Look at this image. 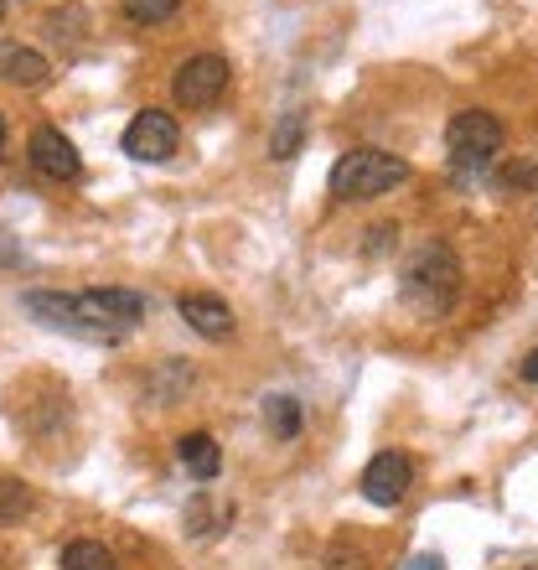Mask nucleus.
<instances>
[{"instance_id": "obj_11", "label": "nucleus", "mask_w": 538, "mask_h": 570, "mask_svg": "<svg viewBox=\"0 0 538 570\" xmlns=\"http://www.w3.org/2000/svg\"><path fill=\"white\" fill-rule=\"evenodd\" d=\"M21 306H27V312L37 316L42 327L83 337V327H78V312H73V296H62V291H27V296H21Z\"/></svg>"}, {"instance_id": "obj_13", "label": "nucleus", "mask_w": 538, "mask_h": 570, "mask_svg": "<svg viewBox=\"0 0 538 570\" xmlns=\"http://www.w3.org/2000/svg\"><path fill=\"white\" fill-rule=\"evenodd\" d=\"M300 146H306V109H285L280 125L269 130V156L275 161H296Z\"/></svg>"}, {"instance_id": "obj_9", "label": "nucleus", "mask_w": 538, "mask_h": 570, "mask_svg": "<svg viewBox=\"0 0 538 570\" xmlns=\"http://www.w3.org/2000/svg\"><path fill=\"white\" fill-rule=\"evenodd\" d=\"M177 316L197 337H208V343H228V337H233V312H228V301H218V296L192 291V296L177 301Z\"/></svg>"}, {"instance_id": "obj_10", "label": "nucleus", "mask_w": 538, "mask_h": 570, "mask_svg": "<svg viewBox=\"0 0 538 570\" xmlns=\"http://www.w3.org/2000/svg\"><path fill=\"white\" fill-rule=\"evenodd\" d=\"M47 58L37 52V47H21L11 42V37H0V78L6 83H16V89H42L47 83Z\"/></svg>"}, {"instance_id": "obj_14", "label": "nucleus", "mask_w": 538, "mask_h": 570, "mask_svg": "<svg viewBox=\"0 0 538 570\" xmlns=\"http://www.w3.org/2000/svg\"><path fill=\"white\" fill-rule=\"evenodd\" d=\"M265 425L275 441H296L300 435V405L290 400V394H275V400H265Z\"/></svg>"}, {"instance_id": "obj_6", "label": "nucleus", "mask_w": 538, "mask_h": 570, "mask_svg": "<svg viewBox=\"0 0 538 570\" xmlns=\"http://www.w3.org/2000/svg\"><path fill=\"white\" fill-rule=\"evenodd\" d=\"M177 140H181V130L166 109H140V115L124 125V156H130V161H146V166L171 161V156H177Z\"/></svg>"}, {"instance_id": "obj_1", "label": "nucleus", "mask_w": 538, "mask_h": 570, "mask_svg": "<svg viewBox=\"0 0 538 570\" xmlns=\"http://www.w3.org/2000/svg\"><path fill=\"white\" fill-rule=\"evenodd\" d=\"M399 296L419 322L446 316L450 306H456V296H461V259H456V249L440 244V239L419 244L415 255H409V265H404V275H399Z\"/></svg>"}, {"instance_id": "obj_8", "label": "nucleus", "mask_w": 538, "mask_h": 570, "mask_svg": "<svg viewBox=\"0 0 538 570\" xmlns=\"http://www.w3.org/2000/svg\"><path fill=\"white\" fill-rule=\"evenodd\" d=\"M31 166H37L42 177H52V181H78V171H83L73 140L62 136V130H52V125L31 130Z\"/></svg>"}, {"instance_id": "obj_16", "label": "nucleus", "mask_w": 538, "mask_h": 570, "mask_svg": "<svg viewBox=\"0 0 538 570\" xmlns=\"http://www.w3.org/2000/svg\"><path fill=\"white\" fill-rule=\"evenodd\" d=\"M31 503H37V498H31L27 482L0 478V524H16V519H27Z\"/></svg>"}, {"instance_id": "obj_21", "label": "nucleus", "mask_w": 538, "mask_h": 570, "mask_svg": "<svg viewBox=\"0 0 538 570\" xmlns=\"http://www.w3.org/2000/svg\"><path fill=\"white\" fill-rule=\"evenodd\" d=\"M409 570H446V560L440 556H415L409 560Z\"/></svg>"}, {"instance_id": "obj_7", "label": "nucleus", "mask_w": 538, "mask_h": 570, "mask_svg": "<svg viewBox=\"0 0 538 570\" xmlns=\"http://www.w3.org/2000/svg\"><path fill=\"white\" fill-rule=\"evenodd\" d=\"M409 488H415V462L404 451H378L373 462L362 466V498L378 509H393Z\"/></svg>"}, {"instance_id": "obj_2", "label": "nucleus", "mask_w": 538, "mask_h": 570, "mask_svg": "<svg viewBox=\"0 0 538 570\" xmlns=\"http://www.w3.org/2000/svg\"><path fill=\"white\" fill-rule=\"evenodd\" d=\"M409 181V161L393 150H347L342 161L331 166V197L337 203H362V197H383Z\"/></svg>"}, {"instance_id": "obj_12", "label": "nucleus", "mask_w": 538, "mask_h": 570, "mask_svg": "<svg viewBox=\"0 0 538 570\" xmlns=\"http://www.w3.org/2000/svg\"><path fill=\"white\" fill-rule=\"evenodd\" d=\"M177 462L192 472V478L212 482L218 478V466H223V451H218V441H212L208 431H192V435H181L177 441Z\"/></svg>"}, {"instance_id": "obj_22", "label": "nucleus", "mask_w": 538, "mask_h": 570, "mask_svg": "<svg viewBox=\"0 0 538 570\" xmlns=\"http://www.w3.org/2000/svg\"><path fill=\"white\" fill-rule=\"evenodd\" d=\"M0 150H6V120H0Z\"/></svg>"}, {"instance_id": "obj_18", "label": "nucleus", "mask_w": 538, "mask_h": 570, "mask_svg": "<svg viewBox=\"0 0 538 570\" xmlns=\"http://www.w3.org/2000/svg\"><path fill=\"white\" fill-rule=\"evenodd\" d=\"M21 259H27V255H21V244H16L11 234H6V228H0V271H16V265H21Z\"/></svg>"}, {"instance_id": "obj_17", "label": "nucleus", "mask_w": 538, "mask_h": 570, "mask_svg": "<svg viewBox=\"0 0 538 570\" xmlns=\"http://www.w3.org/2000/svg\"><path fill=\"white\" fill-rule=\"evenodd\" d=\"M124 16H130L134 27H161V21H171L177 16L181 0H120Z\"/></svg>"}, {"instance_id": "obj_5", "label": "nucleus", "mask_w": 538, "mask_h": 570, "mask_svg": "<svg viewBox=\"0 0 538 570\" xmlns=\"http://www.w3.org/2000/svg\"><path fill=\"white\" fill-rule=\"evenodd\" d=\"M228 78H233L228 58H218V52H202V58H187L177 68V78H171V94H177L181 109H212L228 94Z\"/></svg>"}, {"instance_id": "obj_15", "label": "nucleus", "mask_w": 538, "mask_h": 570, "mask_svg": "<svg viewBox=\"0 0 538 570\" xmlns=\"http://www.w3.org/2000/svg\"><path fill=\"white\" fill-rule=\"evenodd\" d=\"M62 570H120V566H114V556H109L104 544L73 540L68 550H62Z\"/></svg>"}, {"instance_id": "obj_19", "label": "nucleus", "mask_w": 538, "mask_h": 570, "mask_svg": "<svg viewBox=\"0 0 538 570\" xmlns=\"http://www.w3.org/2000/svg\"><path fill=\"white\" fill-rule=\"evenodd\" d=\"M508 181L512 187H538V171L534 166H508Z\"/></svg>"}, {"instance_id": "obj_3", "label": "nucleus", "mask_w": 538, "mask_h": 570, "mask_svg": "<svg viewBox=\"0 0 538 570\" xmlns=\"http://www.w3.org/2000/svg\"><path fill=\"white\" fill-rule=\"evenodd\" d=\"M73 312L89 343H120L124 332L146 316V296L140 291H120V285H99V291H78Z\"/></svg>"}, {"instance_id": "obj_4", "label": "nucleus", "mask_w": 538, "mask_h": 570, "mask_svg": "<svg viewBox=\"0 0 538 570\" xmlns=\"http://www.w3.org/2000/svg\"><path fill=\"white\" fill-rule=\"evenodd\" d=\"M446 146H450V161L471 171V166H487L502 150V120L487 115V109H461V115H450L446 125Z\"/></svg>"}, {"instance_id": "obj_20", "label": "nucleus", "mask_w": 538, "mask_h": 570, "mask_svg": "<svg viewBox=\"0 0 538 570\" xmlns=\"http://www.w3.org/2000/svg\"><path fill=\"white\" fill-rule=\"evenodd\" d=\"M518 374H524L528 384H538V347H534V353H528L524 363H518Z\"/></svg>"}, {"instance_id": "obj_23", "label": "nucleus", "mask_w": 538, "mask_h": 570, "mask_svg": "<svg viewBox=\"0 0 538 570\" xmlns=\"http://www.w3.org/2000/svg\"><path fill=\"white\" fill-rule=\"evenodd\" d=\"M0 16H6V0H0Z\"/></svg>"}]
</instances>
